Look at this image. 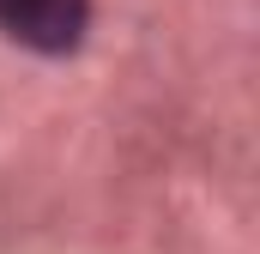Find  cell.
<instances>
[{
    "label": "cell",
    "mask_w": 260,
    "mask_h": 254,
    "mask_svg": "<svg viewBox=\"0 0 260 254\" xmlns=\"http://www.w3.org/2000/svg\"><path fill=\"white\" fill-rule=\"evenodd\" d=\"M0 30L37 55H73L91 30V0H0Z\"/></svg>",
    "instance_id": "6da1fadb"
}]
</instances>
